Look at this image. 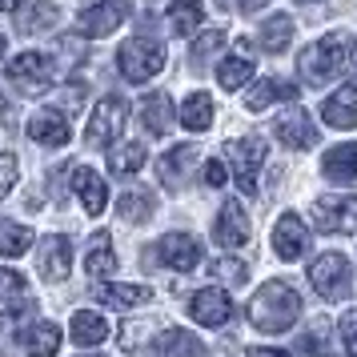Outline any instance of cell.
I'll return each instance as SVG.
<instances>
[{
    "label": "cell",
    "instance_id": "obj_1",
    "mask_svg": "<svg viewBox=\"0 0 357 357\" xmlns=\"http://www.w3.org/2000/svg\"><path fill=\"white\" fill-rule=\"evenodd\" d=\"M301 317V297L285 281H265L249 301V325L261 333H285Z\"/></svg>",
    "mask_w": 357,
    "mask_h": 357
},
{
    "label": "cell",
    "instance_id": "obj_2",
    "mask_svg": "<svg viewBox=\"0 0 357 357\" xmlns=\"http://www.w3.org/2000/svg\"><path fill=\"white\" fill-rule=\"evenodd\" d=\"M349 56H354V33L337 29V33H325L317 45H309L297 56V68H301V77L309 84H329L341 68L349 65Z\"/></svg>",
    "mask_w": 357,
    "mask_h": 357
},
{
    "label": "cell",
    "instance_id": "obj_3",
    "mask_svg": "<svg viewBox=\"0 0 357 357\" xmlns=\"http://www.w3.org/2000/svg\"><path fill=\"white\" fill-rule=\"evenodd\" d=\"M116 68H121V77L132 81V84L153 81L165 68L161 40H153V36H132V40H125V45L116 49Z\"/></svg>",
    "mask_w": 357,
    "mask_h": 357
},
{
    "label": "cell",
    "instance_id": "obj_4",
    "mask_svg": "<svg viewBox=\"0 0 357 357\" xmlns=\"http://www.w3.org/2000/svg\"><path fill=\"white\" fill-rule=\"evenodd\" d=\"M125 121H129V100L109 93V97H100L97 105H93L84 141H89V145H113L116 137L125 132Z\"/></svg>",
    "mask_w": 357,
    "mask_h": 357
},
{
    "label": "cell",
    "instance_id": "obj_5",
    "mask_svg": "<svg viewBox=\"0 0 357 357\" xmlns=\"http://www.w3.org/2000/svg\"><path fill=\"white\" fill-rule=\"evenodd\" d=\"M4 77L17 84L20 93H45L52 84V77H56V65H52L49 52H20V56H13L8 65H4Z\"/></svg>",
    "mask_w": 357,
    "mask_h": 357
},
{
    "label": "cell",
    "instance_id": "obj_6",
    "mask_svg": "<svg viewBox=\"0 0 357 357\" xmlns=\"http://www.w3.org/2000/svg\"><path fill=\"white\" fill-rule=\"evenodd\" d=\"M225 157H229V165H233V173H237L241 193H253V189H257V173H261V165H265V137L249 132L241 141H229Z\"/></svg>",
    "mask_w": 357,
    "mask_h": 357
},
{
    "label": "cell",
    "instance_id": "obj_7",
    "mask_svg": "<svg viewBox=\"0 0 357 357\" xmlns=\"http://www.w3.org/2000/svg\"><path fill=\"white\" fill-rule=\"evenodd\" d=\"M309 285L321 293L325 301H341L349 293V261L341 253H321L309 261Z\"/></svg>",
    "mask_w": 357,
    "mask_h": 357
},
{
    "label": "cell",
    "instance_id": "obj_8",
    "mask_svg": "<svg viewBox=\"0 0 357 357\" xmlns=\"http://www.w3.org/2000/svg\"><path fill=\"white\" fill-rule=\"evenodd\" d=\"M354 213H357L354 193H325L313 201V221H317L321 233H349L354 229Z\"/></svg>",
    "mask_w": 357,
    "mask_h": 357
},
{
    "label": "cell",
    "instance_id": "obj_9",
    "mask_svg": "<svg viewBox=\"0 0 357 357\" xmlns=\"http://www.w3.org/2000/svg\"><path fill=\"white\" fill-rule=\"evenodd\" d=\"M157 261L161 265H169V269H177V273H189V269H197L201 265V241L197 237H189V233H165L161 241H157Z\"/></svg>",
    "mask_w": 357,
    "mask_h": 357
},
{
    "label": "cell",
    "instance_id": "obj_10",
    "mask_svg": "<svg viewBox=\"0 0 357 357\" xmlns=\"http://www.w3.org/2000/svg\"><path fill=\"white\" fill-rule=\"evenodd\" d=\"M213 237H217L221 249H241V245H249L253 225H249V217H245L237 197H229L225 205H221V217H217V225H213Z\"/></svg>",
    "mask_w": 357,
    "mask_h": 357
},
{
    "label": "cell",
    "instance_id": "obj_11",
    "mask_svg": "<svg viewBox=\"0 0 357 357\" xmlns=\"http://www.w3.org/2000/svg\"><path fill=\"white\" fill-rule=\"evenodd\" d=\"M273 249H277V257H281V261L305 257V249H309V229H305V221H301L297 213H285V217L273 225Z\"/></svg>",
    "mask_w": 357,
    "mask_h": 357
},
{
    "label": "cell",
    "instance_id": "obj_12",
    "mask_svg": "<svg viewBox=\"0 0 357 357\" xmlns=\"http://www.w3.org/2000/svg\"><path fill=\"white\" fill-rule=\"evenodd\" d=\"M189 313H193V321L209 325V329H221L233 317V301H229L225 289H197L193 301H189Z\"/></svg>",
    "mask_w": 357,
    "mask_h": 357
},
{
    "label": "cell",
    "instance_id": "obj_13",
    "mask_svg": "<svg viewBox=\"0 0 357 357\" xmlns=\"http://www.w3.org/2000/svg\"><path fill=\"white\" fill-rule=\"evenodd\" d=\"M125 17H129V8L121 0H100V4L84 8L77 17V29L84 36H109V33H116V24H125Z\"/></svg>",
    "mask_w": 357,
    "mask_h": 357
},
{
    "label": "cell",
    "instance_id": "obj_14",
    "mask_svg": "<svg viewBox=\"0 0 357 357\" xmlns=\"http://www.w3.org/2000/svg\"><path fill=\"white\" fill-rule=\"evenodd\" d=\"M68 269H73V241L61 237V233H52L40 241V273L45 281H65Z\"/></svg>",
    "mask_w": 357,
    "mask_h": 357
},
{
    "label": "cell",
    "instance_id": "obj_15",
    "mask_svg": "<svg viewBox=\"0 0 357 357\" xmlns=\"http://www.w3.org/2000/svg\"><path fill=\"white\" fill-rule=\"evenodd\" d=\"M321 121L329 129H357V84H341L321 105Z\"/></svg>",
    "mask_w": 357,
    "mask_h": 357
},
{
    "label": "cell",
    "instance_id": "obj_16",
    "mask_svg": "<svg viewBox=\"0 0 357 357\" xmlns=\"http://www.w3.org/2000/svg\"><path fill=\"white\" fill-rule=\"evenodd\" d=\"M73 189H77V197H81V205L89 217H100L105 213V205H109V185H105L100 173H93L89 165H81L73 173Z\"/></svg>",
    "mask_w": 357,
    "mask_h": 357
},
{
    "label": "cell",
    "instance_id": "obj_17",
    "mask_svg": "<svg viewBox=\"0 0 357 357\" xmlns=\"http://www.w3.org/2000/svg\"><path fill=\"white\" fill-rule=\"evenodd\" d=\"M29 137H33L36 145H45V149H61L68 145V121L61 113H52V109H45V113H36L29 116Z\"/></svg>",
    "mask_w": 357,
    "mask_h": 357
},
{
    "label": "cell",
    "instance_id": "obj_18",
    "mask_svg": "<svg viewBox=\"0 0 357 357\" xmlns=\"http://www.w3.org/2000/svg\"><path fill=\"white\" fill-rule=\"evenodd\" d=\"M273 129H277V137H281L285 149H313V141H317V129H313L309 113H301V109H289Z\"/></svg>",
    "mask_w": 357,
    "mask_h": 357
},
{
    "label": "cell",
    "instance_id": "obj_19",
    "mask_svg": "<svg viewBox=\"0 0 357 357\" xmlns=\"http://www.w3.org/2000/svg\"><path fill=\"white\" fill-rule=\"evenodd\" d=\"M193 161H197V149L193 145L169 149L161 161H157V177H161L165 189H181V185H185V173L193 169Z\"/></svg>",
    "mask_w": 357,
    "mask_h": 357
},
{
    "label": "cell",
    "instance_id": "obj_20",
    "mask_svg": "<svg viewBox=\"0 0 357 357\" xmlns=\"http://www.w3.org/2000/svg\"><path fill=\"white\" fill-rule=\"evenodd\" d=\"M84 273L89 277H113L116 273V253H113V237L100 229L89 241V253H84Z\"/></svg>",
    "mask_w": 357,
    "mask_h": 357
},
{
    "label": "cell",
    "instance_id": "obj_21",
    "mask_svg": "<svg viewBox=\"0 0 357 357\" xmlns=\"http://www.w3.org/2000/svg\"><path fill=\"white\" fill-rule=\"evenodd\" d=\"M20 345L33 357H56L61 354V329L52 321H33L24 333H20Z\"/></svg>",
    "mask_w": 357,
    "mask_h": 357
},
{
    "label": "cell",
    "instance_id": "obj_22",
    "mask_svg": "<svg viewBox=\"0 0 357 357\" xmlns=\"http://www.w3.org/2000/svg\"><path fill=\"white\" fill-rule=\"evenodd\" d=\"M321 173L337 185H349L357 177V145H333L321 157Z\"/></svg>",
    "mask_w": 357,
    "mask_h": 357
},
{
    "label": "cell",
    "instance_id": "obj_23",
    "mask_svg": "<svg viewBox=\"0 0 357 357\" xmlns=\"http://www.w3.org/2000/svg\"><path fill=\"white\" fill-rule=\"evenodd\" d=\"M141 125L153 137H165L173 129V100H169V93H153V97L141 100Z\"/></svg>",
    "mask_w": 357,
    "mask_h": 357
},
{
    "label": "cell",
    "instance_id": "obj_24",
    "mask_svg": "<svg viewBox=\"0 0 357 357\" xmlns=\"http://www.w3.org/2000/svg\"><path fill=\"white\" fill-rule=\"evenodd\" d=\"M157 209V197L153 189H125L121 201H116V213H121V221H129V225H145L149 217Z\"/></svg>",
    "mask_w": 357,
    "mask_h": 357
},
{
    "label": "cell",
    "instance_id": "obj_25",
    "mask_svg": "<svg viewBox=\"0 0 357 357\" xmlns=\"http://www.w3.org/2000/svg\"><path fill=\"white\" fill-rule=\"evenodd\" d=\"M153 354L157 357H205V345L193 333H185V329H165L157 337V345H153Z\"/></svg>",
    "mask_w": 357,
    "mask_h": 357
},
{
    "label": "cell",
    "instance_id": "obj_26",
    "mask_svg": "<svg viewBox=\"0 0 357 357\" xmlns=\"http://www.w3.org/2000/svg\"><path fill=\"white\" fill-rule=\"evenodd\" d=\"M201 20H205V8L197 4V0H173V8L165 13V24H169V33L173 36H189L201 29Z\"/></svg>",
    "mask_w": 357,
    "mask_h": 357
},
{
    "label": "cell",
    "instance_id": "obj_27",
    "mask_svg": "<svg viewBox=\"0 0 357 357\" xmlns=\"http://www.w3.org/2000/svg\"><path fill=\"white\" fill-rule=\"evenodd\" d=\"M109 337V321H105V313H93V309H81L77 317H73V341L89 349V345H100V341Z\"/></svg>",
    "mask_w": 357,
    "mask_h": 357
},
{
    "label": "cell",
    "instance_id": "obj_28",
    "mask_svg": "<svg viewBox=\"0 0 357 357\" xmlns=\"http://www.w3.org/2000/svg\"><path fill=\"white\" fill-rule=\"evenodd\" d=\"M297 97V84L289 81H273V77H265V81H257L253 89H249V97H245V105L257 113V109H265V105H273V100H293Z\"/></svg>",
    "mask_w": 357,
    "mask_h": 357
},
{
    "label": "cell",
    "instance_id": "obj_29",
    "mask_svg": "<svg viewBox=\"0 0 357 357\" xmlns=\"http://www.w3.org/2000/svg\"><path fill=\"white\" fill-rule=\"evenodd\" d=\"M181 125L189 132H205L213 125V97L209 93H189L181 105Z\"/></svg>",
    "mask_w": 357,
    "mask_h": 357
},
{
    "label": "cell",
    "instance_id": "obj_30",
    "mask_svg": "<svg viewBox=\"0 0 357 357\" xmlns=\"http://www.w3.org/2000/svg\"><path fill=\"white\" fill-rule=\"evenodd\" d=\"M145 169V145H137V141H125V145H116L109 153V173L113 177H132V173H141Z\"/></svg>",
    "mask_w": 357,
    "mask_h": 357
},
{
    "label": "cell",
    "instance_id": "obj_31",
    "mask_svg": "<svg viewBox=\"0 0 357 357\" xmlns=\"http://www.w3.org/2000/svg\"><path fill=\"white\" fill-rule=\"evenodd\" d=\"M100 301L113 309H137L153 301V289H145V285H100Z\"/></svg>",
    "mask_w": 357,
    "mask_h": 357
},
{
    "label": "cell",
    "instance_id": "obj_32",
    "mask_svg": "<svg viewBox=\"0 0 357 357\" xmlns=\"http://www.w3.org/2000/svg\"><path fill=\"white\" fill-rule=\"evenodd\" d=\"M56 20H61V8H56L52 0H33V4L20 13V33H49Z\"/></svg>",
    "mask_w": 357,
    "mask_h": 357
},
{
    "label": "cell",
    "instance_id": "obj_33",
    "mask_svg": "<svg viewBox=\"0 0 357 357\" xmlns=\"http://www.w3.org/2000/svg\"><path fill=\"white\" fill-rule=\"evenodd\" d=\"M261 49L265 52H285V45L293 40V20L289 17H269L261 24Z\"/></svg>",
    "mask_w": 357,
    "mask_h": 357
},
{
    "label": "cell",
    "instance_id": "obj_34",
    "mask_svg": "<svg viewBox=\"0 0 357 357\" xmlns=\"http://www.w3.org/2000/svg\"><path fill=\"white\" fill-rule=\"evenodd\" d=\"M33 241L29 225H17V221H0V257H20Z\"/></svg>",
    "mask_w": 357,
    "mask_h": 357
},
{
    "label": "cell",
    "instance_id": "obj_35",
    "mask_svg": "<svg viewBox=\"0 0 357 357\" xmlns=\"http://www.w3.org/2000/svg\"><path fill=\"white\" fill-rule=\"evenodd\" d=\"M249 77H253V61H249V56H225V61H221V68H217V81H221V89H241Z\"/></svg>",
    "mask_w": 357,
    "mask_h": 357
},
{
    "label": "cell",
    "instance_id": "obj_36",
    "mask_svg": "<svg viewBox=\"0 0 357 357\" xmlns=\"http://www.w3.org/2000/svg\"><path fill=\"white\" fill-rule=\"evenodd\" d=\"M209 273L221 281V285H241L245 277H249V265L245 261H237V257H217L209 265Z\"/></svg>",
    "mask_w": 357,
    "mask_h": 357
},
{
    "label": "cell",
    "instance_id": "obj_37",
    "mask_svg": "<svg viewBox=\"0 0 357 357\" xmlns=\"http://www.w3.org/2000/svg\"><path fill=\"white\" fill-rule=\"evenodd\" d=\"M221 45H225V29H209V33H201L193 40V65H205Z\"/></svg>",
    "mask_w": 357,
    "mask_h": 357
},
{
    "label": "cell",
    "instance_id": "obj_38",
    "mask_svg": "<svg viewBox=\"0 0 357 357\" xmlns=\"http://www.w3.org/2000/svg\"><path fill=\"white\" fill-rule=\"evenodd\" d=\"M24 293H29V281L17 273V269H0V301H24Z\"/></svg>",
    "mask_w": 357,
    "mask_h": 357
},
{
    "label": "cell",
    "instance_id": "obj_39",
    "mask_svg": "<svg viewBox=\"0 0 357 357\" xmlns=\"http://www.w3.org/2000/svg\"><path fill=\"white\" fill-rule=\"evenodd\" d=\"M17 177H20L17 157H13V153H0V197H8V193H13Z\"/></svg>",
    "mask_w": 357,
    "mask_h": 357
},
{
    "label": "cell",
    "instance_id": "obj_40",
    "mask_svg": "<svg viewBox=\"0 0 357 357\" xmlns=\"http://www.w3.org/2000/svg\"><path fill=\"white\" fill-rule=\"evenodd\" d=\"M337 329H341V337H345V345H349V354H357V309H345L341 313Z\"/></svg>",
    "mask_w": 357,
    "mask_h": 357
},
{
    "label": "cell",
    "instance_id": "obj_41",
    "mask_svg": "<svg viewBox=\"0 0 357 357\" xmlns=\"http://www.w3.org/2000/svg\"><path fill=\"white\" fill-rule=\"evenodd\" d=\"M225 177H229L225 161H209V165H205V185H213V189H221V185H225Z\"/></svg>",
    "mask_w": 357,
    "mask_h": 357
},
{
    "label": "cell",
    "instance_id": "obj_42",
    "mask_svg": "<svg viewBox=\"0 0 357 357\" xmlns=\"http://www.w3.org/2000/svg\"><path fill=\"white\" fill-rule=\"evenodd\" d=\"M265 4H269V0H237L241 13H257V8H265Z\"/></svg>",
    "mask_w": 357,
    "mask_h": 357
},
{
    "label": "cell",
    "instance_id": "obj_43",
    "mask_svg": "<svg viewBox=\"0 0 357 357\" xmlns=\"http://www.w3.org/2000/svg\"><path fill=\"white\" fill-rule=\"evenodd\" d=\"M249 357H289V354H281V349H269V345H265V349H249Z\"/></svg>",
    "mask_w": 357,
    "mask_h": 357
},
{
    "label": "cell",
    "instance_id": "obj_44",
    "mask_svg": "<svg viewBox=\"0 0 357 357\" xmlns=\"http://www.w3.org/2000/svg\"><path fill=\"white\" fill-rule=\"evenodd\" d=\"M17 4H20V0H0V13H13Z\"/></svg>",
    "mask_w": 357,
    "mask_h": 357
},
{
    "label": "cell",
    "instance_id": "obj_45",
    "mask_svg": "<svg viewBox=\"0 0 357 357\" xmlns=\"http://www.w3.org/2000/svg\"><path fill=\"white\" fill-rule=\"evenodd\" d=\"M0 56H4V36H0Z\"/></svg>",
    "mask_w": 357,
    "mask_h": 357
},
{
    "label": "cell",
    "instance_id": "obj_46",
    "mask_svg": "<svg viewBox=\"0 0 357 357\" xmlns=\"http://www.w3.org/2000/svg\"><path fill=\"white\" fill-rule=\"evenodd\" d=\"M297 4H309V0H297Z\"/></svg>",
    "mask_w": 357,
    "mask_h": 357
}]
</instances>
